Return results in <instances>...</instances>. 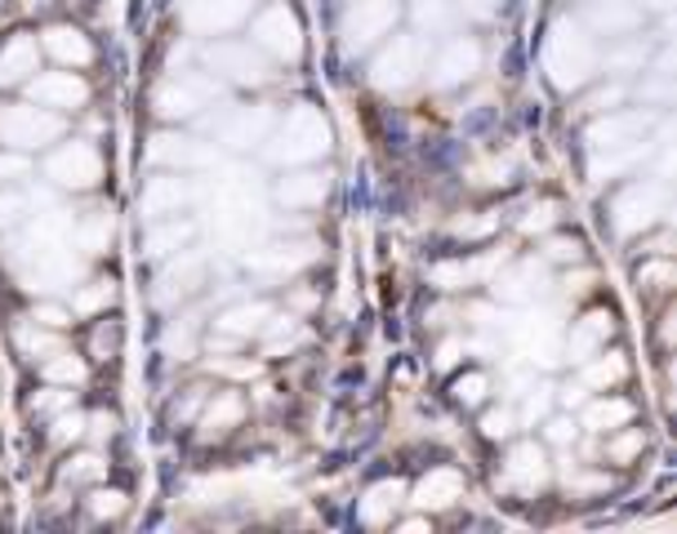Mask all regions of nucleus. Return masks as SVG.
<instances>
[{
  "label": "nucleus",
  "instance_id": "33",
  "mask_svg": "<svg viewBox=\"0 0 677 534\" xmlns=\"http://www.w3.org/2000/svg\"><path fill=\"white\" fill-rule=\"evenodd\" d=\"M19 344H23V352H54L58 348V339H50V335H36V330H19Z\"/></svg>",
  "mask_w": 677,
  "mask_h": 534
},
{
  "label": "nucleus",
  "instance_id": "10",
  "mask_svg": "<svg viewBox=\"0 0 677 534\" xmlns=\"http://www.w3.org/2000/svg\"><path fill=\"white\" fill-rule=\"evenodd\" d=\"M192 281H201V259H196V254H187L183 268L174 263V268L161 272V281H157V303H174V298L192 294V290H196Z\"/></svg>",
  "mask_w": 677,
  "mask_h": 534
},
{
  "label": "nucleus",
  "instance_id": "30",
  "mask_svg": "<svg viewBox=\"0 0 677 534\" xmlns=\"http://www.w3.org/2000/svg\"><path fill=\"white\" fill-rule=\"evenodd\" d=\"M576 433H580L576 418H552V423H548V442H552V446H571Z\"/></svg>",
  "mask_w": 677,
  "mask_h": 534
},
{
  "label": "nucleus",
  "instance_id": "1",
  "mask_svg": "<svg viewBox=\"0 0 677 534\" xmlns=\"http://www.w3.org/2000/svg\"><path fill=\"white\" fill-rule=\"evenodd\" d=\"M664 205H668V192H664V183L655 178V183H642V187H633L628 196H620V205H615V224H620V232H637V228H651L659 214H664Z\"/></svg>",
  "mask_w": 677,
  "mask_h": 534
},
{
  "label": "nucleus",
  "instance_id": "39",
  "mask_svg": "<svg viewBox=\"0 0 677 534\" xmlns=\"http://www.w3.org/2000/svg\"><path fill=\"white\" fill-rule=\"evenodd\" d=\"M548 254H552V259H576V254H580V246H576V241H552V246H548Z\"/></svg>",
  "mask_w": 677,
  "mask_h": 534
},
{
  "label": "nucleus",
  "instance_id": "3",
  "mask_svg": "<svg viewBox=\"0 0 677 534\" xmlns=\"http://www.w3.org/2000/svg\"><path fill=\"white\" fill-rule=\"evenodd\" d=\"M477 67H482V50H477L473 41H455V45H445V54L437 58V76H432V85H441V89L464 85Z\"/></svg>",
  "mask_w": 677,
  "mask_h": 534
},
{
  "label": "nucleus",
  "instance_id": "2",
  "mask_svg": "<svg viewBox=\"0 0 677 534\" xmlns=\"http://www.w3.org/2000/svg\"><path fill=\"white\" fill-rule=\"evenodd\" d=\"M214 94H218V85L196 80V76L183 72L179 80H170V85L157 94V107H161V117H192L196 107H205Z\"/></svg>",
  "mask_w": 677,
  "mask_h": 534
},
{
  "label": "nucleus",
  "instance_id": "18",
  "mask_svg": "<svg viewBox=\"0 0 677 534\" xmlns=\"http://www.w3.org/2000/svg\"><path fill=\"white\" fill-rule=\"evenodd\" d=\"M32 94L45 98V102H63V107H72V102L85 98V85L72 80V76H58V80H41V85H32Z\"/></svg>",
  "mask_w": 677,
  "mask_h": 534
},
{
  "label": "nucleus",
  "instance_id": "23",
  "mask_svg": "<svg viewBox=\"0 0 677 534\" xmlns=\"http://www.w3.org/2000/svg\"><path fill=\"white\" fill-rule=\"evenodd\" d=\"M50 45H54L58 58H76V63L89 58V45L80 41V32H50Z\"/></svg>",
  "mask_w": 677,
  "mask_h": 534
},
{
  "label": "nucleus",
  "instance_id": "6",
  "mask_svg": "<svg viewBox=\"0 0 677 534\" xmlns=\"http://www.w3.org/2000/svg\"><path fill=\"white\" fill-rule=\"evenodd\" d=\"M646 126H651V117H611V121L593 126L589 143H593V152H598V148H606V152H611V148H628V143H642Z\"/></svg>",
  "mask_w": 677,
  "mask_h": 534
},
{
  "label": "nucleus",
  "instance_id": "4",
  "mask_svg": "<svg viewBox=\"0 0 677 534\" xmlns=\"http://www.w3.org/2000/svg\"><path fill=\"white\" fill-rule=\"evenodd\" d=\"M268 316H272L268 303H237V307H228V312H218L214 330L233 335V339H250V335H259V330L268 326Z\"/></svg>",
  "mask_w": 677,
  "mask_h": 534
},
{
  "label": "nucleus",
  "instance_id": "21",
  "mask_svg": "<svg viewBox=\"0 0 677 534\" xmlns=\"http://www.w3.org/2000/svg\"><path fill=\"white\" fill-rule=\"evenodd\" d=\"M76 237H80V246H85L89 254H103V246L111 241V214H94V219H85V224L76 228Z\"/></svg>",
  "mask_w": 677,
  "mask_h": 534
},
{
  "label": "nucleus",
  "instance_id": "15",
  "mask_svg": "<svg viewBox=\"0 0 677 534\" xmlns=\"http://www.w3.org/2000/svg\"><path fill=\"white\" fill-rule=\"evenodd\" d=\"M415 23H419L428 36H441V32L455 28V10H450L445 0H419V6H415Z\"/></svg>",
  "mask_w": 677,
  "mask_h": 534
},
{
  "label": "nucleus",
  "instance_id": "36",
  "mask_svg": "<svg viewBox=\"0 0 677 534\" xmlns=\"http://www.w3.org/2000/svg\"><path fill=\"white\" fill-rule=\"evenodd\" d=\"M14 174H28V161H14V156H0V183H10Z\"/></svg>",
  "mask_w": 677,
  "mask_h": 534
},
{
  "label": "nucleus",
  "instance_id": "28",
  "mask_svg": "<svg viewBox=\"0 0 677 534\" xmlns=\"http://www.w3.org/2000/svg\"><path fill=\"white\" fill-rule=\"evenodd\" d=\"M165 348H170V352H179V361L192 352V320H183V326H170V335H165Z\"/></svg>",
  "mask_w": 677,
  "mask_h": 534
},
{
  "label": "nucleus",
  "instance_id": "20",
  "mask_svg": "<svg viewBox=\"0 0 677 534\" xmlns=\"http://www.w3.org/2000/svg\"><path fill=\"white\" fill-rule=\"evenodd\" d=\"M179 205H183V187L161 178V183L148 187V205H143V214H148V219H161L165 209H179Z\"/></svg>",
  "mask_w": 677,
  "mask_h": 534
},
{
  "label": "nucleus",
  "instance_id": "38",
  "mask_svg": "<svg viewBox=\"0 0 677 534\" xmlns=\"http://www.w3.org/2000/svg\"><path fill=\"white\" fill-rule=\"evenodd\" d=\"M36 320H45V326H54V330H58V326H67V312H58V307H41V312H36Z\"/></svg>",
  "mask_w": 677,
  "mask_h": 534
},
{
  "label": "nucleus",
  "instance_id": "8",
  "mask_svg": "<svg viewBox=\"0 0 677 534\" xmlns=\"http://www.w3.org/2000/svg\"><path fill=\"white\" fill-rule=\"evenodd\" d=\"M209 63H214V67H228V76H233V80H241V85H259V80H268L264 58H259V54H250V50H233V45H223V50H209Z\"/></svg>",
  "mask_w": 677,
  "mask_h": 534
},
{
  "label": "nucleus",
  "instance_id": "31",
  "mask_svg": "<svg viewBox=\"0 0 677 534\" xmlns=\"http://www.w3.org/2000/svg\"><path fill=\"white\" fill-rule=\"evenodd\" d=\"M23 209H28V200H23V196H0V228L19 224V219H23Z\"/></svg>",
  "mask_w": 677,
  "mask_h": 534
},
{
  "label": "nucleus",
  "instance_id": "16",
  "mask_svg": "<svg viewBox=\"0 0 677 534\" xmlns=\"http://www.w3.org/2000/svg\"><path fill=\"white\" fill-rule=\"evenodd\" d=\"M187 237H192L187 224H165V228H157V232L143 241V254H148V259H165V254H174Z\"/></svg>",
  "mask_w": 677,
  "mask_h": 534
},
{
  "label": "nucleus",
  "instance_id": "42",
  "mask_svg": "<svg viewBox=\"0 0 677 534\" xmlns=\"http://www.w3.org/2000/svg\"><path fill=\"white\" fill-rule=\"evenodd\" d=\"M80 468H67V477H98L103 468H98V459H76Z\"/></svg>",
  "mask_w": 677,
  "mask_h": 534
},
{
  "label": "nucleus",
  "instance_id": "27",
  "mask_svg": "<svg viewBox=\"0 0 677 534\" xmlns=\"http://www.w3.org/2000/svg\"><path fill=\"white\" fill-rule=\"evenodd\" d=\"M513 423H517L513 410H495V414L482 418V433H486V437H508V433H513Z\"/></svg>",
  "mask_w": 677,
  "mask_h": 534
},
{
  "label": "nucleus",
  "instance_id": "24",
  "mask_svg": "<svg viewBox=\"0 0 677 534\" xmlns=\"http://www.w3.org/2000/svg\"><path fill=\"white\" fill-rule=\"evenodd\" d=\"M513 472H522V477H530V486H539L548 472H544V455L535 450V446H522L517 455H513Z\"/></svg>",
  "mask_w": 677,
  "mask_h": 534
},
{
  "label": "nucleus",
  "instance_id": "25",
  "mask_svg": "<svg viewBox=\"0 0 677 534\" xmlns=\"http://www.w3.org/2000/svg\"><path fill=\"white\" fill-rule=\"evenodd\" d=\"M620 374H624V361H620V357H611V361H598V366H589L580 383H584V388H606V383H615Z\"/></svg>",
  "mask_w": 677,
  "mask_h": 534
},
{
  "label": "nucleus",
  "instance_id": "40",
  "mask_svg": "<svg viewBox=\"0 0 677 534\" xmlns=\"http://www.w3.org/2000/svg\"><path fill=\"white\" fill-rule=\"evenodd\" d=\"M482 388H486V379H469V383H460V396L464 401H482Z\"/></svg>",
  "mask_w": 677,
  "mask_h": 534
},
{
  "label": "nucleus",
  "instance_id": "32",
  "mask_svg": "<svg viewBox=\"0 0 677 534\" xmlns=\"http://www.w3.org/2000/svg\"><path fill=\"white\" fill-rule=\"evenodd\" d=\"M646 63V45H628V50H615L606 58V67H642Z\"/></svg>",
  "mask_w": 677,
  "mask_h": 534
},
{
  "label": "nucleus",
  "instance_id": "19",
  "mask_svg": "<svg viewBox=\"0 0 677 534\" xmlns=\"http://www.w3.org/2000/svg\"><path fill=\"white\" fill-rule=\"evenodd\" d=\"M548 405H552V388H548V383H530V388L522 392V414H517V423H522V427H535V423L548 414Z\"/></svg>",
  "mask_w": 677,
  "mask_h": 534
},
{
  "label": "nucleus",
  "instance_id": "9",
  "mask_svg": "<svg viewBox=\"0 0 677 534\" xmlns=\"http://www.w3.org/2000/svg\"><path fill=\"white\" fill-rule=\"evenodd\" d=\"M589 23H593L602 36H624V32L637 28V10L628 6V0H598L593 14H589Z\"/></svg>",
  "mask_w": 677,
  "mask_h": 534
},
{
  "label": "nucleus",
  "instance_id": "14",
  "mask_svg": "<svg viewBox=\"0 0 677 534\" xmlns=\"http://www.w3.org/2000/svg\"><path fill=\"white\" fill-rule=\"evenodd\" d=\"M50 174L58 178V183H72V187H89L94 183V156L89 152H63L54 165H50Z\"/></svg>",
  "mask_w": 677,
  "mask_h": 534
},
{
  "label": "nucleus",
  "instance_id": "34",
  "mask_svg": "<svg viewBox=\"0 0 677 534\" xmlns=\"http://www.w3.org/2000/svg\"><path fill=\"white\" fill-rule=\"evenodd\" d=\"M624 98V89L620 85H611V89H598L593 98H589V112H611V107Z\"/></svg>",
  "mask_w": 677,
  "mask_h": 534
},
{
  "label": "nucleus",
  "instance_id": "35",
  "mask_svg": "<svg viewBox=\"0 0 677 534\" xmlns=\"http://www.w3.org/2000/svg\"><path fill=\"white\" fill-rule=\"evenodd\" d=\"M126 508V494L107 490V494H94V512H121Z\"/></svg>",
  "mask_w": 677,
  "mask_h": 534
},
{
  "label": "nucleus",
  "instance_id": "41",
  "mask_svg": "<svg viewBox=\"0 0 677 534\" xmlns=\"http://www.w3.org/2000/svg\"><path fill=\"white\" fill-rule=\"evenodd\" d=\"M637 446H642V437H624V442H615V446H611V455H615V459H628Z\"/></svg>",
  "mask_w": 677,
  "mask_h": 534
},
{
  "label": "nucleus",
  "instance_id": "17",
  "mask_svg": "<svg viewBox=\"0 0 677 534\" xmlns=\"http://www.w3.org/2000/svg\"><path fill=\"white\" fill-rule=\"evenodd\" d=\"M455 494H460V481L450 477V472H437L432 481H423L419 486V508H445V503H455Z\"/></svg>",
  "mask_w": 677,
  "mask_h": 534
},
{
  "label": "nucleus",
  "instance_id": "12",
  "mask_svg": "<svg viewBox=\"0 0 677 534\" xmlns=\"http://www.w3.org/2000/svg\"><path fill=\"white\" fill-rule=\"evenodd\" d=\"M606 335H611V316H606V312L584 316V320H580V330L571 335V348H567V352H571V361H589V352H593V348H598Z\"/></svg>",
  "mask_w": 677,
  "mask_h": 534
},
{
  "label": "nucleus",
  "instance_id": "11",
  "mask_svg": "<svg viewBox=\"0 0 677 534\" xmlns=\"http://www.w3.org/2000/svg\"><path fill=\"white\" fill-rule=\"evenodd\" d=\"M495 294H499V298H508V303H526V298L544 294V268H535V263H522L513 276L495 281Z\"/></svg>",
  "mask_w": 677,
  "mask_h": 534
},
{
  "label": "nucleus",
  "instance_id": "44",
  "mask_svg": "<svg viewBox=\"0 0 677 534\" xmlns=\"http://www.w3.org/2000/svg\"><path fill=\"white\" fill-rule=\"evenodd\" d=\"M548 219H552V209L544 205V209L535 214V219H526V232H535V228H548Z\"/></svg>",
  "mask_w": 677,
  "mask_h": 534
},
{
  "label": "nucleus",
  "instance_id": "13",
  "mask_svg": "<svg viewBox=\"0 0 677 534\" xmlns=\"http://www.w3.org/2000/svg\"><path fill=\"white\" fill-rule=\"evenodd\" d=\"M268 126H272V112L255 107V117H250V112H237L228 126H223V139L237 143V148H250V143H259V139H264V130H268Z\"/></svg>",
  "mask_w": 677,
  "mask_h": 534
},
{
  "label": "nucleus",
  "instance_id": "5",
  "mask_svg": "<svg viewBox=\"0 0 677 534\" xmlns=\"http://www.w3.org/2000/svg\"><path fill=\"white\" fill-rule=\"evenodd\" d=\"M259 41L264 45H272L277 54H286V58H299V23H294V14L290 10H268L264 19H259Z\"/></svg>",
  "mask_w": 677,
  "mask_h": 534
},
{
  "label": "nucleus",
  "instance_id": "43",
  "mask_svg": "<svg viewBox=\"0 0 677 534\" xmlns=\"http://www.w3.org/2000/svg\"><path fill=\"white\" fill-rule=\"evenodd\" d=\"M584 401V383H576V388H561V405H580Z\"/></svg>",
  "mask_w": 677,
  "mask_h": 534
},
{
  "label": "nucleus",
  "instance_id": "7",
  "mask_svg": "<svg viewBox=\"0 0 677 534\" xmlns=\"http://www.w3.org/2000/svg\"><path fill=\"white\" fill-rule=\"evenodd\" d=\"M152 161H170V165H214L218 152L205 148V143H196V139H170V134H161V139H152Z\"/></svg>",
  "mask_w": 677,
  "mask_h": 534
},
{
  "label": "nucleus",
  "instance_id": "26",
  "mask_svg": "<svg viewBox=\"0 0 677 534\" xmlns=\"http://www.w3.org/2000/svg\"><path fill=\"white\" fill-rule=\"evenodd\" d=\"M111 294H117V290H111V281H94V290H85V294L72 298V307H76V312H94V307L111 303Z\"/></svg>",
  "mask_w": 677,
  "mask_h": 534
},
{
  "label": "nucleus",
  "instance_id": "29",
  "mask_svg": "<svg viewBox=\"0 0 677 534\" xmlns=\"http://www.w3.org/2000/svg\"><path fill=\"white\" fill-rule=\"evenodd\" d=\"M45 374H50V379H63V383H80L85 366H80V361H72V357H63V361H50V366H45Z\"/></svg>",
  "mask_w": 677,
  "mask_h": 534
},
{
  "label": "nucleus",
  "instance_id": "37",
  "mask_svg": "<svg viewBox=\"0 0 677 534\" xmlns=\"http://www.w3.org/2000/svg\"><path fill=\"white\" fill-rule=\"evenodd\" d=\"M80 427H85V418H80V414L63 418V423H58V442H67V437H80Z\"/></svg>",
  "mask_w": 677,
  "mask_h": 534
},
{
  "label": "nucleus",
  "instance_id": "22",
  "mask_svg": "<svg viewBox=\"0 0 677 534\" xmlns=\"http://www.w3.org/2000/svg\"><path fill=\"white\" fill-rule=\"evenodd\" d=\"M628 414H633V410H628L624 401H611V405L602 401V405H589V414H584V423L593 427V433H606V427H615V423H624Z\"/></svg>",
  "mask_w": 677,
  "mask_h": 534
}]
</instances>
